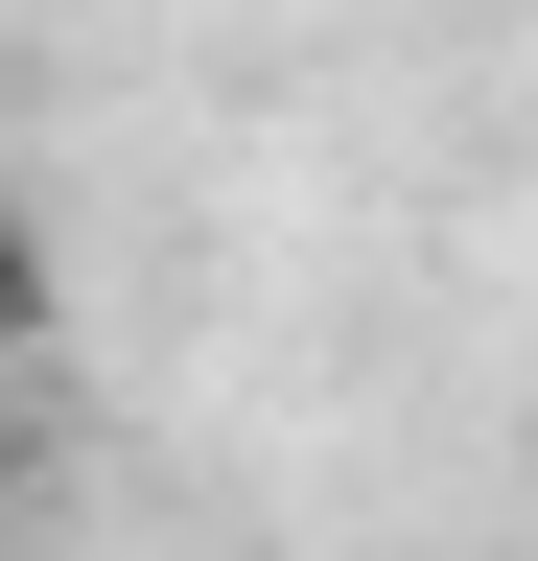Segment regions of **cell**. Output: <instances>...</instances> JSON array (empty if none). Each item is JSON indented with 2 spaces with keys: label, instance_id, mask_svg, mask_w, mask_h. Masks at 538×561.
I'll return each instance as SVG.
<instances>
[]
</instances>
